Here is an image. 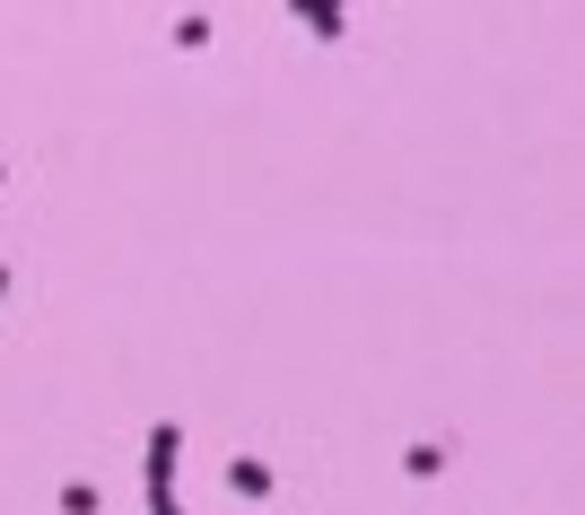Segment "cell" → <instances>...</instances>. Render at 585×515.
<instances>
[{
    "instance_id": "obj_1",
    "label": "cell",
    "mask_w": 585,
    "mask_h": 515,
    "mask_svg": "<svg viewBox=\"0 0 585 515\" xmlns=\"http://www.w3.org/2000/svg\"><path fill=\"white\" fill-rule=\"evenodd\" d=\"M175 463H184V428L158 419L149 428V515H184L175 507Z\"/></svg>"
},
{
    "instance_id": "obj_2",
    "label": "cell",
    "mask_w": 585,
    "mask_h": 515,
    "mask_svg": "<svg viewBox=\"0 0 585 515\" xmlns=\"http://www.w3.org/2000/svg\"><path fill=\"white\" fill-rule=\"evenodd\" d=\"M228 490H236V498H271V463L236 454V463H228Z\"/></svg>"
},
{
    "instance_id": "obj_3",
    "label": "cell",
    "mask_w": 585,
    "mask_h": 515,
    "mask_svg": "<svg viewBox=\"0 0 585 515\" xmlns=\"http://www.w3.org/2000/svg\"><path fill=\"white\" fill-rule=\"evenodd\" d=\"M297 18H306V26H315V35H324V44H342V26H350V18H342V9H333V0H297Z\"/></svg>"
}]
</instances>
